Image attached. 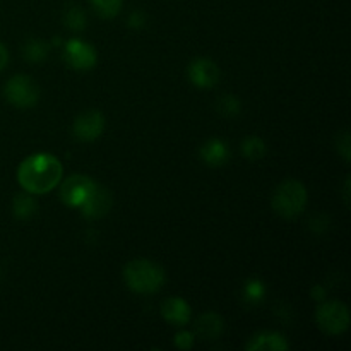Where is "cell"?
<instances>
[{"mask_svg": "<svg viewBox=\"0 0 351 351\" xmlns=\"http://www.w3.org/2000/svg\"><path fill=\"white\" fill-rule=\"evenodd\" d=\"M199 153H201V160L209 167H221L230 158L228 146L221 139H209Z\"/></svg>", "mask_w": 351, "mask_h": 351, "instance_id": "4fadbf2b", "label": "cell"}, {"mask_svg": "<svg viewBox=\"0 0 351 351\" xmlns=\"http://www.w3.org/2000/svg\"><path fill=\"white\" fill-rule=\"evenodd\" d=\"M105 130V117L96 110H88V112L81 113L75 117L74 123H72V134L75 139L82 141V143H91L96 141Z\"/></svg>", "mask_w": 351, "mask_h": 351, "instance_id": "ba28073f", "label": "cell"}, {"mask_svg": "<svg viewBox=\"0 0 351 351\" xmlns=\"http://www.w3.org/2000/svg\"><path fill=\"white\" fill-rule=\"evenodd\" d=\"M64 175L60 160L53 154L36 153L23 160L17 168V182L27 194L41 195L57 187Z\"/></svg>", "mask_w": 351, "mask_h": 351, "instance_id": "6da1fadb", "label": "cell"}, {"mask_svg": "<svg viewBox=\"0 0 351 351\" xmlns=\"http://www.w3.org/2000/svg\"><path fill=\"white\" fill-rule=\"evenodd\" d=\"M189 79L194 86L202 89H209L218 84L219 81V69L209 58H195L191 62L187 69Z\"/></svg>", "mask_w": 351, "mask_h": 351, "instance_id": "9c48e42d", "label": "cell"}, {"mask_svg": "<svg viewBox=\"0 0 351 351\" xmlns=\"http://www.w3.org/2000/svg\"><path fill=\"white\" fill-rule=\"evenodd\" d=\"M112 204H113V197L112 194H110L108 189L96 184L95 191L91 192V195L86 199V202L79 209L82 211L84 218L99 219L103 218V216L108 215V211L112 209Z\"/></svg>", "mask_w": 351, "mask_h": 351, "instance_id": "30bf717a", "label": "cell"}, {"mask_svg": "<svg viewBox=\"0 0 351 351\" xmlns=\"http://www.w3.org/2000/svg\"><path fill=\"white\" fill-rule=\"evenodd\" d=\"M245 348L249 351H285L290 348V345L280 332L264 331L254 335Z\"/></svg>", "mask_w": 351, "mask_h": 351, "instance_id": "7c38bea8", "label": "cell"}, {"mask_svg": "<svg viewBox=\"0 0 351 351\" xmlns=\"http://www.w3.org/2000/svg\"><path fill=\"white\" fill-rule=\"evenodd\" d=\"M5 98L17 108H31L38 103L40 89L29 75H14L5 82Z\"/></svg>", "mask_w": 351, "mask_h": 351, "instance_id": "5b68a950", "label": "cell"}, {"mask_svg": "<svg viewBox=\"0 0 351 351\" xmlns=\"http://www.w3.org/2000/svg\"><path fill=\"white\" fill-rule=\"evenodd\" d=\"M7 62H9V51H7V48L0 43V71L5 67Z\"/></svg>", "mask_w": 351, "mask_h": 351, "instance_id": "603a6c76", "label": "cell"}, {"mask_svg": "<svg viewBox=\"0 0 351 351\" xmlns=\"http://www.w3.org/2000/svg\"><path fill=\"white\" fill-rule=\"evenodd\" d=\"M175 346L180 350H191L194 346V332L182 331L175 336Z\"/></svg>", "mask_w": 351, "mask_h": 351, "instance_id": "44dd1931", "label": "cell"}, {"mask_svg": "<svg viewBox=\"0 0 351 351\" xmlns=\"http://www.w3.org/2000/svg\"><path fill=\"white\" fill-rule=\"evenodd\" d=\"M122 276L127 288L141 295L154 293L165 283L163 267L146 259H137L127 263L123 266Z\"/></svg>", "mask_w": 351, "mask_h": 351, "instance_id": "7a4b0ae2", "label": "cell"}, {"mask_svg": "<svg viewBox=\"0 0 351 351\" xmlns=\"http://www.w3.org/2000/svg\"><path fill=\"white\" fill-rule=\"evenodd\" d=\"M223 331V319L215 312H206L195 322V335L202 339H216Z\"/></svg>", "mask_w": 351, "mask_h": 351, "instance_id": "5bb4252c", "label": "cell"}, {"mask_svg": "<svg viewBox=\"0 0 351 351\" xmlns=\"http://www.w3.org/2000/svg\"><path fill=\"white\" fill-rule=\"evenodd\" d=\"M12 211H14V216H16L17 219H29L31 216L36 215L38 202L34 201L31 195L19 194L14 197Z\"/></svg>", "mask_w": 351, "mask_h": 351, "instance_id": "9a60e30c", "label": "cell"}, {"mask_svg": "<svg viewBox=\"0 0 351 351\" xmlns=\"http://www.w3.org/2000/svg\"><path fill=\"white\" fill-rule=\"evenodd\" d=\"M266 151H267L266 143H264V141L261 139V137H256V136L247 137V139L243 141V144H242L243 156L249 158L250 161L261 160V158H263L264 154H266Z\"/></svg>", "mask_w": 351, "mask_h": 351, "instance_id": "e0dca14e", "label": "cell"}, {"mask_svg": "<svg viewBox=\"0 0 351 351\" xmlns=\"http://www.w3.org/2000/svg\"><path fill=\"white\" fill-rule=\"evenodd\" d=\"M218 108L223 115L233 117L240 112V101L235 96H223L218 103Z\"/></svg>", "mask_w": 351, "mask_h": 351, "instance_id": "ffe728a7", "label": "cell"}, {"mask_svg": "<svg viewBox=\"0 0 351 351\" xmlns=\"http://www.w3.org/2000/svg\"><path fill=\"white\" fill-rule=\"evenodd\" d=\"M161 315L171 326H185L191 321V305L180 297H171L161 304Z\"/></svg>", "mask_w": 351, "mask_h": 351, "instance_id": "8fae6325", "label": "cell"}, {"mask_svg": "<svg viewBox=\"0 0 351 351\" xmlns=\"http://www.w3.org/2000/svg\"><path fill=\"white\" fill-rule=\"evenodd\" d=\"M48 50H50V47L45 41L31 40L24 47V57L29 62H43L48 57Z\"/></svg>", "mask_w": 351, "mask_h": 351, "instance_id": "ac0fdd59", "label": "cell"}, {"mask_svg": "<svg viewBox=\"0 0 351 351\" xmlns=\"http://www.w3.org/2000/svg\"><path fill=\"white\" fill-rule=\"evenodd\" d=\"M64 60L69 67L75 69V71H89L96 65L98 55H96V50L89 43L77 40V38H72L65 43Z\"/></svg>", "mask_w": 351, "mask_h": 351, "instance_id": "52a82bcc", "label": "cell"}, {"mask_svg": "<svg viewBox=\"0 0 351 351\" xmlns=\"http://www.w3.org/2000/svg\"><path fill=\"white\" fill-rule=\"evenodd\" d=\"M64 21H65V24H67L69 29L82 31L86 27L84 10H82L79 5H71L69 9H65Z\"/></svg>", "mask_w": 351, "mask_h": 351, "instance_id": "d6986e66", "label": "cell"}, {"mask_svg": "<svg viewBox=\"0 0 351 351\" xmlns=\"http://www.w3.org/2000/svg\"><path fill=\"white\" fill-rule=\"evenodd\" d=\"M96 182L88 175H71L60 187V199L69 208H81L86 199L95 191Z\"/></svg>", "mask_w": 351, "mask_h": 351, "instance_id": "8992f818", "label": "cell"}, {"mask_svg": "<svg viewBox=\"0 0 351 351\" xmlns=\"http://www.w3.org/2000/svg\"><path fill=\"white\" fill-rule=\"evenodd\" d=\"M271 206L285 219H295L305 211L307 189L298 180H285L274 189Z\"/></svg>", "mask_w": 351, "mask_h": 351, "instance_id": "3957f363", "label": "cell"}, {"mask_svg": "<svg viewBox=\"0 0 351 351\" xmlns=\"http://www.w3.org/2000/svg\"><path fill=\"white\" fill-rule=\"evenodd\" d=\"M245 295L249 298H261L264 295V287L259 281H250L245 287Z\"/></svg>", "mask_w": 351, "mask_h": 351, "instance_id": "7402d4cb", "label": "cell"}, {"mask_svg": "<svg viewBox=\"0 0 351 351\" xmlns=\"http://www.w3.org/2000/svg\"><path fill=\"white\" fill-rule=\"evenodd\" d=\"M123 0H89L93 10L103 19H113L122 9Z\"/></svg>", "mask_w": 351, "mask_h": 351, "instance_id": "2e32d148", "label": "cell"}, {"mask_svg": "<svg viewBox=\"0 0 351 351\" xmlns=\"http://www.w3.org/2000/svg\"><path fill=\"white\" fill-rule=\"evenodd\" d=\"M315 322L326 335H341L350 328V312L343 302L332 300L319 305Z\"/></svg>", "mask_w": 351, "mask_h": 351, "instance_id": "277c9868", "label": "cell"}]
</instances>
